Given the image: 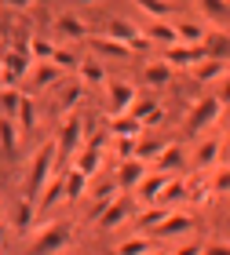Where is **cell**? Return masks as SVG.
Instances as JSON below:
<instances>
[{"label":"cell","mask_w":230,"mask_h":255,"mask_svg":"<svg viewBox=\"0 0 230 255\" xmlns=\"http://www.w3.org/2000/svg\"><path fill=\"white\" fill-rule=\"evenodd\" d=\"M15 124L22 128V131H33V128H37V106H33L29 95H22V106L15 113Z\"/></svg>","instance_id":"obj_28"},{"label":"cell","mask_w":230,"mask_h":255,"mask_svg":"<svg viewBox=\"0 0 230 255\" xmlns=\"http://www.w3.org/2000/svg\"><path fill=\"white\" fill-rule=\"evenodd\" d=\"M33 80H37V88H48L51 80L59 84V66H40V69H37V77H33Z\"/></svg>","instance_id":"obj_38"},{"label":"cell","mask_w":230,"mask_h":255,"mask_svg":"<svg viewBox=\"0 0 230 255\" xmlns=\"http://www.w3.org/2000/svg\"><path fill=\"white\" fill-rule=\"evenodd\" d=\"M59 29L66 33V37H73V40H84V37H88L84 22H80L77 15H62V18H59Z\"/></svg>","instance_id":"obj_34"},{"label":"cell","mask_w":230,"mask_h":255,"mask_svg":"<svg viewBox=\"0 0 230 255\" xmlns=\"http://www.w3.org/2000/svg\"><path fill=\"white\" fill-rule=\"evenodd\" d=\"M146 40L172 48V44H179V33H176V26H172L168 18H161V22H150V26H146Z\"/></svg>","instance_id":"obj_15"},{"label":"cell","mask_w":230,"mask_h":255,"mask_svg":"<svg viewBox=\"0 0 230 255\" xmlns=\"http://www.w3.org/2000/svg\"><path fill=\"white\" fill-rule=\"evenodd\" d=\"M209 55H205V48L201 44H172V48H165V62L172 66V69H183V66H198V62H205Z\"/></svg>","instance_id":"obj_5"},{"label":"cell","mask_w":230,"mask_h":255,"mask_svg":"<svg viewBox=\"0 0 230 255\" xmlns=\"http://www.w3.org/2000/svg\"><path fill=\"white\" fill-rule=\"evenodd\" d=\"M216 160H220V142H216V138L201 142L198 153H194V164H198L201 171H209V168H216Z\"/></svg>","instance_id":"obj_24"},{"label":"cell","mask_w":230,"mask_h":255,"mask_svg":"<svg viewBox=\"0 0 230 255\" xmlns=\"http://www.w3.org/2000/svg\"><path fill=\"white\" fill-rule=\"evenodd\" d=\"M187 197H190L187 182H183V179H168V182H165V190H161V197H157L154 204H161V208H172V204L187 201Z\"/></svg>","instance_id":"obj_19"},{"label":"cell","mask_w":230,"mask_h":255,"mask_svg":"<svg viewBox=\"0 0 230 255\" xmlns=\"http://www.w3.org/2000/svg\"><path fill=\"white\" fill-rule=\"evenodd\" d=\"M172 175H165V171H150V175H146L143 182H139V197L146 204H154L157 197H161V190H165V182H168Z\"/></svg>","instance_id":"obj_20"},{"label":"cell","mask_w":230,"mask_h":255,"mask_svg":"<svg viewBox=\"0 0 230 255\" xmlns=\"http://www.w3.org/2000/svg\"><path fill=\"white\" fill-rule=\"evenodd\" d=\"M51 66H59V69H77L80 62H73V55L59 48V51H55V59H51Z\"/></svg>","instance_id":"obj_41"},{"label":"cell","mask_w":230,"mask_h":255,"mask_svg":"<svg viewBox=\"0 0 230 255\" xmlns=\"http://www.w3.org/2000/svg\"><path fill=\"white\" fill-rule=\"evenodd\" d=\"M132 106H135V88L128 80H113L110 84V113L113 117H124Z\"/></svg>","instance_id":"obj_7"},{"label":"cell","mask_w":230,"mask_h":255,"mask_svg":"<svg viewBox=\"0 0 230 255\" xmlns=\"http://www.w3.org/2000/svg\"><path fill=\"white\" fill-rule=\"evenodd\" d=\"M198 7H201L212 22H227V18H230V4H227V0H198Z\"/></svg>","instance_id":"obj_31"},{"label":"cell","mask_w":230,"mask_h":255,"mask_svg":"<svg viewBox=\"0 0 230 255\" xmlns=\"http://www.w3.org/2000/svg\"><path fill=\"white\" fill-rule=\"evenodd\" d=\"M183 164H187V149H183L179 142H168L165 153L157 157V171H165V175H172V171H183Z\"/></svg>","instance_id":"obj_14"},{"label":"cell","mask_w":230,"mask_h":255,"mask_svg":"<svg viewBox=\"0 0 230 255\" xmlns=\"http://www.w3.org/2000/svg\"><path fill=\"white\" fill-rule=\"evenodd\" d=\"M143 84H150V88H165V84H172V66L165 62V59H154V62H146L143 66Z\"/></svg>","instance_id":"obj_13"},{"label":"cell","mask_w":230,"mask_h":255,"mask_svg":"<svg viewBox=\"0 0 230 255\" xmlns=\"http://www.w3.org/2000/svg\"><path fill=\"white\" fill-rule=\"evenodd\" d=\"M128 215H132V204L128 201H110V208L99 215V230H117Z\"/></svg>","instance_id":"obj_16"},{"label":"cell","mask_w":230,"mask_h":255,"mask_svg":"<svg viewBox=\"0 0 230 255\" xmlns=\"http://www.w3.org/2000/svg\"><path fill=\"white\" fill-rule=\"evenodd\" d=\"M0 219H4V201H0Z\"/></svg>","instance_id":"obj_47"},{"label":"cell","mask_w":230,"mask_h":255,"mask_svg":"<svg viewBox=\"0 0 230 255\" xmlns=\"http://www.w3.org/2000/svg\"><path fill=\"white\" fill-rule=\"evenodd\" d=\"M88 190V175L80 171H66V201H80V193Z\"/></svg>","instance_id":"obj_32"},{"label":"cell","mask_w":230,"mask_h":255,"mask_svg":"<svg viewBox=\"0 0 230 255\" xmlns=\"http://www.w3.org/2000/svg\"><path fill=\"white\" fill-rule=\"evenodd\" d=\"M77 73H80V84H102V80H106V69H102L95 59H84V62H80L77 66Z\"/></svg>","instance_id":"obj_27"},{"label":"cell","mask_w":230,"mask_h":255,"mask_svg":"<svg viewBox=\"0 0 230 255\" xmlns=\"http://www.w3.org/2000/svg\"><path fill=\"white\" fill-rule=\"evenodd\" d=\"M4 245H7V223L0 219V252H4Z\"/></svg>","instance_id":"obj_46"},{"label":"cell","mask_w":230,"mask_h":255,"mask_svg":"<svg viewBox=\"0 0 230 255\" xmlns=\"http://www.w3.org/2000/svg\"><path fill=\"white\" fill-rule=\"evenodd\" d=\"M230 77V62H216V59H205L194 66V80L198 84H212V80H227Z\"/></svg>","instance_id":"obj_11"},{"label":"cell","mask_w":230,"mask_h":255,"mask_svg":"<svg viewBox=\"0 0 230 255\" xmlns=\"http://www.w3.org/2000/svg\"><path fill=\"white\" fill-rule=\"evenodd\" d=\"M132 4L139 7L143 15H150L154 22H161V18L172 15V0H132Z\"/></svg>","instance_id":"obj_25"},{"label":"cell","mask_w":230,"mask_h":255,"mask_svg":"<svg viewBox=\"0 0 230 255\" xmlns=\"http://www.w3.org/2000/svg\"><path fill=\"white\" fill-rule=\"evenodd\" d=\"M59 201H66V171H62V175H51L48 186H44L40 197H37L40 208H51V204H59Z\"/></svg>","instance_id":"obj_17"},{"label":"cell","mask_w":230,"mask_h":255,"mask_svg":"<svg viewBox=\"0 0 230 255\" xmlns=\"http://www.w3.org/2000/svg\"><path fill=\"white\" fill-rule=\"evenodd\" d=\"M15 138H18V128L11 117H0V146H4V153H15Z\"/></svg>","instance_id":"obj_33"},{"label":"cell","mask_w":230,"mask_h":255,"mask_svg":"<svg viewBox=\"0 0 230 255\" xmlns=\"http://www.w3.org/2000/svg\"><path fill=\"white\" fill-rule=\"evenodd\" d=\"M51 171H55V142H44L37 149V157H33V164H29V193H33V201H37L40 190L48 186Z\"/></svg>","instance_id":"obj_3"},{"label":"cell","mask_w":230,"mask_h":255,"mask_svg":"<svg viewBox=\"0 0 230 255\" xmlns=\"http://www.w3.org/2000/svg\"><path fill=\"white\" fill-rule=\"evenodd\" d=\"M77 4H91V0H77Z\"/></svg>","instance_id":"obj_48"},{"label":"cell","mask_w":230,"mask_h":255,"mask_svg":"<svg viewBox=\"0 0 230 255\" xmlns=\"http://www.w3.org/2000/svg\"><path fill=\"white\" fill-rule=\"evenodd\" d=\"M99 164H102V149H91V146H84V149H80V153H77V164H73V171H80V175H95V171H99Z\"/></svg>","instance_id":"obj_21"},{"label":"cell","mask_w":230,"mask_h":255,"mask_svg":"<svg viewBox=\"0 0 230 255\" xmlns=\"http://www.w3.org/2000/svg\"><path fill=\"white\" fill-rule=\"evenodd\" d=\"M128 117H135L143 128H150V124H161V121H165V110H161L157 102H139V99H135V106L128 110Z\"/></svg>","instance_id":"obj_18"},{"label":"cell","mask_w":230,"mask_h":255,"mask_svg":"<svg viewBox=\"0 0 230 255\" xmlns=\"http://www.w3.org/2000/svg\"><path fill=\"white\" fill-rule=\"evenodd\" d=\"M176 33H179V40H183V44H201L209 29H205L201 22H190V18H183V22H176Z\"/></svg>","instance_id":"obj_26"},{"label":"cell","mask_w":230,"mask_h":255,"mask_svg":"<svg viewBox=\"0 0 230 255\" xmlns=\"http://www.w3.org/2000/svg\"><path fill=\"white\" fill-rule=\"evenodd\" d=\"M154 255H165V252H154Z\"/></svg>","instance_id":"obj_49"},{"label":"cell","mask_w":230,"mask_h":255,"mask_svg":"<svg viewBox=\"0 0 230 255\" xmlns=\"http://www.w3.org/2000/svg\"><path fill=\"white\" fill-rule=\"evenodd\" d=\"M146 175H150V171H146V160H139V157L121 160V168H117V182L121 186H139Z\"/></svg>","instance_id":"obj_12"},{"label":"cell","mask_w":230,"mask_h":255,"mask_svg":"<svg viewBox=\"0 0 230 255\" xmlns=\"http://www.w3.org/2000/svg\"><path fill=\"white\" fill-rule=\"evenodd\" d=\"M220 110H223V102L216 99V95H205L201 102H194V106H190V117H187V131L198 135L201 128L216 124V121H220Z\"/></svg>","instance_id":"obj_4"},{"label":"cell","mask_w":230,"mask_h":255,"mask_svg":"<svg viewBox=\"0 0 230 255\" xmlns=\"http://www.w3.org/2000/svg\"><path fill=\"white\" fill-rule=\"evenodd\" d=\"M110 131L117 135V138H139V135H143V124L124 113V117H113V121H110Z\"/></svg>","instance_id":"obj_23"},{"label":"cell","mask_w":230,"mask_h":255,"mask_svg":"<svg viewBox=\"0 0 230 255\" xmlns=\"http://www.w3.org/2000/svg\"><path fill=\"white\" fill-rule=\"evenodd\" d=\"M201 48H205V55H209V59H216V62H230V33H223V29H209V33H205V40H201Z\"/></svg>","instance_id":"obj_8"},{"label":"cell","mask_w":230,"mask_h":255,"mask_svg":"<svg viewBox=\"0 0 230 255\" xmlns=\"http://www.w3.org/2000/svg\"><path fill=\"white\" fill-rule=\"evenodd\" d=\"M4 7H11V11H29L33 7V0H0Z\"/></svg>","instance_id":"obj_44"},{"label":"cell","mask_w":230,"mask_h":255,"mask_svg":"<svg viewBox=\"0 0 230 255\" xmlns=\"http://www.w3.org/2000/svg\"><path fill=\"white\" fill-rule=\"evenodd\" d=\"M84 99V84H70L59 95V113H66V117H70V113H77V102Z\"/></svg>","instance_id":"obj_29"},{"label":"cell","mask_w":230,"mask_h":255,"mask_svg":"<svg viewBox=\"0 0 230 255\" xmlns=\"http://www.w3.org/2000/svg\"><path fill=\"white\" fill-rule=\"evenodd\" d=\"M106 37H113V40H121V44H128V48H132V44L139 40V33H135V26L128 18H113L106 26Z\"/></svg>","instance_id":"obj_22"},{"label":"cell","mask_w":230,"mask_h":255,"mask_svg":"<svg viewBox=\"0 0 230 255\" xmlns=\"http://www.w3.org/2000/svg\"><path fill=\"white\" fill-rule=\"evenodd\" d=\"M212 193H230V168H223V171L212 175Z\"/></svg>","instance_id":"obj_40"},{"label":"cell","mask_w":230,"mask_h":255,"mask_svg":"<svg viewBox=\"0 0 230 255\" xmlns=\"http://www.w3.org/2000/svg\"><path fill=\"white\" fill-rule=\"evenodd\" d=\"M201 255H230V241H212V245H205Z\"/></svg>","instance_id":"obj_42"},{"label":"cell","mask_w":230,"mask_h":255,"mask_svg":"<svg viewBox=\"0 0 230 255\" xmlns=\"http://www.w3.org/2000/svg\"><path fill=\"white\" fill-rule=\"evenodd\" d=\"M168 212H172V208H161V204H154L150 212H143V215H139V230H154V226H157V223H161V219H165Z\"/></svg>","instance_id":"obj_36"},{"label":"cell","mask_w":230,"mask_h":255,"mask_svg":"<svg viewBox=\"0 0 230 255\" xmlns=\"http://www.w3.org/2000/svg\"><path fill=\"white\" fill-rule=\"evenodd\" d=\"M29 51L37 55V59H44V62H51V59H55V51H59V48H55L51 40H44V37H33V40H29Z\"/></svg>","instance_id":"obj_35"},{"label":"cell","mask_w":230,"mask_h":255,"mask_svg":"<svg viewBox=\"0 0 230 255\" xmlns=\"http://www.w3.org/2000/svg\"><path fill=\"white\" fill-rule=\"evenodd\" d=\"M135 149H139V138H117V157L121 160H132Z\"/></svg>","instance_id":"obj_39"},{"label":"cell","mask_w":230,"mask_h":255,"mask_svg":"<svg viewBox=\"0 0 230 255\" xmlns=\"http://www.w3.org/2000/svg\"><path fill=\"white\" fill-rule=\"evenodd\" d=\"M22 95H26V91H18V88H4L0 91V110H4V117L15 121V113L22 106Z\"/></svg>","instance_id":"obj_30"},{"label":"cell","mask_w":230,"mask_h":255,"mask_svg":"<svg viewBox=\"0 0 230 255\" xmlns=\"http://www.w3.org/2000/svg\"><path fill=\"white\" fill-rule=\"evenodd\" d=\"M88 44H91V51H99V55H113V59H128V55H132L128 44L113 40V37H106V33H91Z\"/></svg>","instance_id":"obj_10"},{"label":"cell","mask_w":230,"mask_h":255,"mask_svg":"<svg viewBox=\"0 0 230 255\" xmlns=\"http://www.w3.org/2000/svg\"><path fill=\"white\" fill-rule=\"evenodd\" d=\"M70 241H73V226L70 223L44 226V230H37V241L29 245V255H59Z\"/></svg>","instance_id":"obj_2"},{"label":"cell","mask_w":230,"mask_h":255,"mask_svg":"<svg viewBox=\"0 0 230 255\" xmlns=\"http://www.w3.org/2000/svg\"><path fill=\"white\" fill-rule=\"evenodd\" d=\"M33 69V51H29V40L26 44H15L11 51L0 55V77H4V88H15L22 77Z\"/></svg>","instance_id":"obj_1"},{"label":"cell","mask_w":230,"mask_h":255,"mask_svg":"<svg viewBox=\"0 0 230 255\" xmlns=\"http://www.w3.org/2000/svg\"><path fill=\"white\" fill-rule=\"evenodd\" d=\"M205 248L201 245H187V248H179V252H172V255H201Z\"/></svg>","instance_id":"obj_45"},{"label":"cell","mask_w":230,"mask_h":255,"mask_svg":"<svg viewBox=\"0 0 230 255\" xmlns=\"http://www.w3.org/2000/svg\"><path fill=\"white\" fill-rule=\"evenodd\" d=\"M187 230H194V215L168 212V215L154 226V237H179V234H187Z\"/></svg>","instance_id":"obj_9"},{"label":"cell","mask_w":230,"mask_h":255,"mask_svg":"<svg viewBox=\"0 0 230 255\" xmlns=\"http://www.w3.org/2000/svg\"><path fill=\"white\" fill-rule=\"evenodd\" d=\"M80 142H84V121H80L77 113H70V117L62 121V128H59V149L62 153H73Z\"/></svg>","instance_id":"obj_6"},{"label":"cell","mask_w":230,"mask_h":255,"mask_svg":"<svg viewBox=\"0 0 230 255\" xmlns=\"http://www.w3.org/2000/svg\"><path fill=\"white\" fill-rule=\"evenodd\" d=\"M18 223L29 230V223H33V201H22V208H18Z\"/></svg>","instance_id":"obj_43"},{"label":"cell","mask_w":230,"mask_h":255,"mask_svg":"<svg viewBox=\"0 0 230 255\" xmlns=\"http://www.w3.org/2000/svg\"><path fill=\"white\" fill-rule=\"evenodd\" d=\"M117 255H150V241L146 237H135V241H124L117 248Z\"/></svg>","instance_id":"obj_37"}]
</instances>
